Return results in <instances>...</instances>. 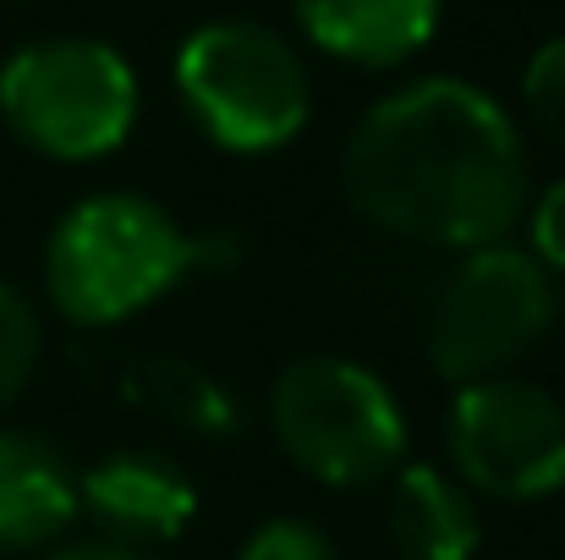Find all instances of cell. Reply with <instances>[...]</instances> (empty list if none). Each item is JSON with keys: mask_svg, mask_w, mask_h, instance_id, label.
Listing matches in <instances>:
<instances>
[{"mask_svg": "<svg viewBox=\"0 0 565 560\" xmlns=\"http://www.w3.org/2000/svg\"><path fill=\"white\" fill-rule=\"evenodd\" d=\"M77 473L72 462L28 429L0 423V550H44L77 522Z\"/></svg>", "mask_w": 565, "mask_h": 560, "instance_id": "cell-11", "label": "cell"}, {"mask_svg": "<svg viewBox=\"0 0 565 560\" xmlns=\"http://www.w3.org/2000/svg\"><path fill=\"white\" fill-rule=\"evenodd\" d=\"M347 203L401 242L472 253L511 242L533 171L511 110L467 77H417L374 99L341 149Z\"/></svg>", "mask_w": 565, "mask_h": 560, "instance_id": "cell-1", "label": "cell"}, {"mask_svg": "<svg viewBox=\"0 0 565 560\" xmlns=\"http://www.w3.org/2000/svg\"><path fill=\"white\" fill-rule=\"evenodd\" d=\"M384 533L401 560H472L483 545V511L450 467L406 462L384 489Z\"/></svg>", "mask_w": 565, "mask_h": 560, "instance_id": "cell-9", "label": "cell"}, {"mask_svg": "<svg viewBox=\"0 0 565 560\" xmlns=\"http://www.w3.org/2000/svg\"><path fill=\"white\" fill-rule=\"evenodd\" d=\"M39 352H44V325L33 314V303L0 281V412L28 390V379L39 369Z\"/></svg>", "mask_w": 565, "mask_h": 560, "instance_id": "cell-13", "label": "cell"}, {"mask_svg": "<svg viewBox=\"0 0 565 560\" xmlns=\"http://www.w3.org/2000/svg\"><path fill=\"white\" fill-rule=\"evenodd\" d=\"M44 560H154V556L132 550V545H116V539H72V545H55Z\"/></svg>", "mask_w": 565, "mask_h": 560, "instance_id": "cell-17", "label": "cell"}, {"mask_svg": "<svg viewBox=\"0 0 565 560\" xmlns=\"http://www.w3.org/2000/svg\"><path fill=\"white\" fill-rule=\"evenodd\" d=\"M280 456L324 489H369L406 456V412L374 369L352 358H297L269 384Z\"/></svg>", "mask_w": 565, "mask_h": 560, "instance_id": "cell-5", "label": "cell"}, {"mask_svg": "<svg viewBox=\"0 0 565 560\" xmlns=\"http://www.w3.org/2000/svg\"><path fill=\"white\" fill-rule=\"evenodd\" d=\"M561 319V281L516 242L472 247L450 264L428 308V363L450 384L505 379Z\"/></svg>", "mask_w": 565, "mask_h": 560, "instance_id": "cell-6", "label": "cell"}, {"mask_svg": "<svg viewBox=\"0 0 565 560\" xmlns=\"http://www.w3.org/2000/svg\"><path fill=\"white\" fill-rule=\"evenodd\" d=\"M445 0H291L302 39L347 66H401L428 50Z\"/></svg>", "mask_w": 565, "mask_h": 560, "instance_id": "cell-10", "label": "cell"}, {"mask_svg": "<svg viewBox=\"0 0 565 560\" xmlns=\"http://www.w3.org/2000/svg\"><path fill=\"white\" fill-rule=\"evenodd\" d=\"M77 511H88L105 539L149 550L182 539L198 517V484L166 451H110L88 473H77Z\"/></svg>", "mask_w": 565, "mask_h": 560, "instance_id": "cell-8", "label": "cell"}, {"mask_svg": "<svg viewBox=\"0 0 565 560\" xmlns=\"http://www.w3.org/2000/svg\"><path fill=\"white\" fill-rule=\"evenodd\" d=\"M138 105L143 88L132 61L88 33L22 44L0 66V121L17 144L61 166L116 155L138 127Z\"/></svg>", "mask_w": 565, "mask_h": 560, "instance_id": "cell-4", "label": "cell"}, {"mask_svg": "<svg viewBox=\"0 0 565 560\" xmlns=\"http://www.w3.org/2000/svg\"><path fill=\"white\" fill-rule=\"evenodd\" d=\"M121 395L132 406H143L149 418L182 429V434H198V440H236L242 434V401L231 395V384L220 373H209L192 358H138L121 369Z\"/></svg>", "mask_w": 565, "mask_h": 560, "instance_id": "cell-12", "label": "cell"}, {"mask_svg": "<svg viewBox=\"0 0 565 560\" xmlns=\"http://www.w3.org/2000/svg\"><path fill=\"white\" fill-rule=\"evenodd\" d=\"M198 275V236L149 192H88L44 242V297L66 325L110 330Z\"/></svg>", "mask_w": 565, "mask_h": 560, "instance_id": "cell-2", "label": "cell"}, {"mask_svg": "<svg viewBox=\"0 0 565 560\" xmlns=\"http://www.w3.org/2000/svg\"><path fill=\"white\" fill-rule=\"evenodd\" d=\"M188 121L225 155H275L313 116V77L302 50L247 17L192 28L171 61Z\"/></svg>", "mask_w": 565, "mask_h": 560, "instance_id": "cell-3", "label": "cell"}, {"mask_svg": "<svg viewBox=\"0 0 565 560\" xmlns=\"http://www.w3.org/2000/svg\"><path fill=\"white\" fill-rule=\"evenodd\" d=\"M450 473L489 500L533 506L565 489V406L533 379L456 384L445 406Z\"/></svg>", "mask_w": 565, "mask_h": 560, "instance_id": "cell-7", "label": "cell"}, {"mask_svg": "<svg viewBox=\"0 0 565 560\" xmlns=\"http://www.w3.org/2000/svg\"><path fill=\"white\" fill-rule=\"evenodd\" d=\"M522 225H527V253L561 281L565 275V177H555L544 192L527 198Z\"/></svg>", "mask_w": 565, "mask_h": 560, "instance_id": "cell-16", "label": "cell"}, {"mask_svg": "<svg viewBox=\"0 0 565 560\" xmlns=\"http://www.w3.org/2000/svg\"><path fill=\"white\" fill-rule=\"evenodd\" d=\"M236 560H341V550H335V539H330L319 522H308V517H269V522H258V528L242 539Z\"/></svg>", "mask_w": 565, "mask_h": 560, "instance_id": "cell-15", "label": "cell"}, {"mask_svg": "<svg viewBox=\"0 0 565 560\" xmlns=\"http://www.w3.org/2000/svg\"><path fill=\"white\" fill-rule=\"evenodd\" d=\"M522 110L555 149H565V33L544 39L527 55V66H522Z\"/></svg>", "mask_w": 565, "mask_h": 560, "instance_id": "cell-14", "label": "cell"}]
</instances>
